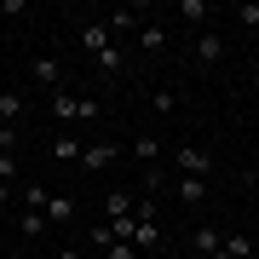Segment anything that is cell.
<instances>
[{"instance_id":"22","label":"cell","mask_w":259,"mask_h":259,"mask_svg":"<svg viewBox=\"0 0 259 259\" xmlns=\"http://www.w3.org/2000/svg\"><path fill=\"white\" fill-rule=\"evenodd\" d=\"M12 202V179H0V207H6Z\"/></svg>"},{"instance_id":"10","label":"cell","mask_w":259,"mask_h":259,"mask_svg":"<svg viewBox=\"0 0 259 259\" xmlns=\"http://www.w3.org/2000/svg\"><path fill=\"white\" fill-rule=\"evenodd\" d=\"M40 213H47L52 225H69V219H75V202H69V196H52V202L40 207Z\"/></svg>"},{"instance_id":"19","label":"cell","mask_w":259,"mask_h":259,"mask_svg":"<svg viewBox=\"0 0 259 259\" xmlns=\"http://www.w3.org/2000/svg\"><path fill=\"white\" fill-rule=\"evenodd\" d=\"M104 259H139V248H133V242H110V248H104Z\"/></svg>"},{"instance_id":"1","label":"cell","mask_w":259,"mask_h":259,"mask_svg":"<svg viewBox=\"0 0 259 259\" xmlns=\"http://www.w3.org/2000/svg\"><path fill=\"white\" fill-rule=\"evenodd\" d=\"M104 110H98V104L93 98H75V93H52V121H64V127H69V121H98Z\"/></svg>"},{"instance_id":"9","label":"cell","mask_w":259,"mask_h":259,"mask_svg":"<svg viewBox=\"0 0 259 259\" xmlns=\"http://www.w3.org/2000/svg\"><path fill=\"white\" fill-rule=\"evenodd\" d=\"M179 202H202V196H207V179H190V173H179Z\"/></svg>"},{"instance_id":"21","label":"cell","mask_w":259,"mask_h":259,"mask_svg":"<svg viewBox=\"0 0 259 259\" xmlns=\"http://www.w3.org/2000/svg\"><path fill=\"white\" fill-rule=\"evenodd\" d=\"M0 179H18V161L12 156H0Z\"/></svg>"},{"instance_id":"13","label":"cell","mask_w":259,"mask_h":259,"mask_svg":"<svg viewBox=\"0 0 259 259\" xmlns=\"http://www.w3.org/2000/svg\"><path fill=\"white\" fill-rule=\"evenodd\" d=\"M225 253H231V259H248V253H253V236L231 231V236H225Z\"/></svg>"},{"instance_id":"8","label":"cell","mask_w":259,"mask_h":259,"mask_svg":"<svg viewBox=\"0 0 259 259\" xmlns=\"http://www.w3.org/2000/svg\"><path fill=\"white\" fill-rule=\"evenodd\" d=\"M225 248V236L213 231V225H202V231H190V253H219Z\"/></svg>"},{"instance_id":"12","label":"cell","mask_w":259,"mask_h":259,"mask_svg":"<svg viewBox=\"0 0 259 259\" xmlns=\"http://www.w3.org/2000/svg\"><path fill=\"white\" fill-rule=\"evenodd\" d=\"M47 231H52V219H47V213L23 207V236H47Z\"/></svg>"},{"instance_id":"11","label":"cell","mask_w":259,"mask_h":259,"mask_svg":"<svg viewBox=\"0 0 259 259\" xmlns=\"http://www.w3.org/2000/svg\"><path fill=\"white\" fill-rule=\"evenodd\" d=\"M139 47H144V52H161V47H167V29H161V23H144V29H139Z\"/></svg>"},{"instance_id":"3","label":"cell","mask_w":259,"mask_h":259,"mask_svg":"<svg viewBox=\"0 0 259 259\" xmlns=\"http://www.w3.org/2000/svg\"><path fill=\"white\" fill-rule=\"evenodd\" d=\"M115 161H121V144H110V139H98V144L81 150V167H87V173H104V167H115Z\"/></svg>"},{"instance_id":"17","label":"cell","mask_w":259,"mask_h":259,"mask_svg":"<svg viewBox=\"0 0 259 259\" xmlns=\"http://www.w3.org/2000/svg\"><path fill=\"white\" fill-rule=\"evenodd\" d=\"M81 150H87V144H75V139H58V144H52V156H58V161H81Z\"/></svg>"},{"instance_id":"20","label":"cell","mask_w":259,"mask_h":259,"mask_svg":"<svg viewBox=\"0 0 259 259\" xmlns=\"http://www.w3.org/2000/svg\"><path fill=\"white\" fill-rule=\"evenodd\" d=\"M236 18L248 23V29H259V6H236Z\"/></svg>"},{"instance_id":"23","label":"cell","mask_w":259,"mask_h":259,"mask_svg":"<svg viewBox=\"0 0 259 259\" xmlns=\"http://www.w3.org/2000/svg\"><path fill=\"white\" fill-rule=\"evenodd\" d=\"M207 259H231V253H225V248H219V253H207Z\"/></svg>"},{"instance_id":"24","label":"cell","mask_w":259,"mask_h":259,"mask_svg":"<svg viewBox=\"0 0 259 259\" xmlns=\"http://www.w3.org/2000/svg\"><path fill=\"white\" fill-rule=\"evenodd\" d=\"M190 259H207V253H190Z\"/></svg>"},{"instance_id":"6","label":"cell","mask_w":259,"mask_h":259,"mask_svg":"<svg viewBox=\"0 0 259 259\" xmlns=\"http://www.w3.org/2000/svg\"><path fill=\"white\" fill-rule=\"evenodd\" d=\"M144 29V6H121V12H110V35H139Z\"/></svg>"},{"instance_id":"14","label":"cell","mask_w":259,"mask_h":259,"mask_svg":"<svg viewBox=\"0 0 259 259\" xmlns=\"http://www.w3.org/2000/svg\"><path fill=\"white\" fill-rule=\"evenodd\" d=\"M18 110H23V93H0V121H6V127L18 121Z\"/></svg>"},{"instance_id":"16","label":"cell","mask_w":259,"mask_h":259,"mask_svg":"<svg viewBox=\"0 0 259 259\" xmlns=\"http://www.w3.org/2000/svg\"><path fill=\"white\" fill-rule=\"evenodd\" d=\"M23 202H29V207H35V213H40V207H47V202H52V190H47V185H23Z\"/></svg>"},{"instance_id":"4","label":"cell","mask_w":259,"mask_h":259,"mask_svg":"<svg viewBox=\"0 0 259 259\" xmlns=\"http://www.w3.org/2000/svg\"><path fill=\"white\" fill-rule=\"evenodd\" d=\"M81 47L93 52V58H98V52H110V47H115V35H110V18H98V23H87V29H81Z\"/></svg>"},{"instance_id":"7","label":"cell","mask_w":259,"mask_h":259,"mask_svg":"<svg viewBox=\"0 0 259 259\" xmlns=\"http://www.w3.org/2000/svg\"><path fill=\"white\" fill-rule=\"evenodd\" d=\"M196 58H202V64H219L225 58V35L219 29H202V35H196Z\"/></svg>"},{"instance_id":"15","label":"cell","mask_w":259,"mask_h":259,"mask_svg":"<svg viewBox=\"0 0 259 259\" xmlns=\"http://www.w3.org/2000/svg\"><path fill=\"white\" fill-rule=\"evenodd\" d=\"M179 18H185V23H202L207 18V0H179Z\"/></svg>"},{"instance_id":"5","label":"cell","mask_w":259,"mask_h":259,"mask_svg":"<svg viewBox=\"0 0 259 259\" xmlns=\"http://www.w3.org/2000/svg\"><path fill=\"white\" fill-rule=\"evenodd\" d=\"M29 75H35L40 87H52V93H64V64H58V58H35Z\"/></svg>"},{"instance_id":"18","label":"cell","mask_w":259,"mask_h":259,"mask_svg":"<svg viewBox=\"0 0 259 259\" xmlns=\"http://www.w3.org/2000/svg\"><path fill=\"white\" fill-rule=\"evenodd\" d=\"M133 156H139V161H156L161 144H156V139H133Z\"/></svg>"},{"instance_id":"2","label":"cell","mask_w":259,"mask_h":259,"mask_svg":"<svg viewBox=\"0 0 259 259\" xmlns=\"http://www.w3.org/2000/svg\"><path fill=\"white\" fill-rule=\"evenodd\" d=\"M173 161H179V173H190V179H213V156H207V150H196V144L173 150Z\"/></svg>"}]
</instances>
